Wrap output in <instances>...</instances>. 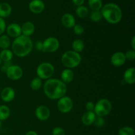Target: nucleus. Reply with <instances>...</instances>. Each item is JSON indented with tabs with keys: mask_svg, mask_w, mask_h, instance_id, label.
Listing matches in <instances>:
<instances>
[{
	"mask_svg": "<svg viewBox=\"0 0 135 135\" xmlns=\"http://www.w3.org/2000/svg\"><path fill=\"white\" fill-rule=\"evenodd\" d=\"M67 85L59 79H49L44 83V92L51 100H59L67 93Z\"/></svg>",
	"mask_w": 135,
	"mask_h": 135,
	"instance_id": "1",
	"label": "nucleus"
},
{
	"mask_svg": "<svg viewBox=\"0 0 135 135\" xmlns=\"http://www.w3.org/2000/svg\"><path fill=\"white\" fill-rule=\"evenodd\" d=\"M12 52L19 57L27 56L33 48V42L30 37L21 35L15 38L11 44Z\"/></svg>",
	"mask_w": 135,
	"mask_h": 135,
	"instance_id": "2",
	"label": "nucleus"
},
{
	"mask_svg": "<svg viewBox=\"0 0 135 135\" xmlns=\"http://www.w3.org/2000/svg\"><path fill=\"white\" fill-rule=\"evenodd\" d=\"M100 11L103 18L110 24L115 25L119 23L122 19L123 13L121 8L113 3H109L104 5Z\"/></svg>",
	"mask_w": 135,
	"mask_h": 135,
	"instance_id": "3",
	"label": "nucleus"
},
{
	"mask_svg": "<svg viewBox=\"0 0 135 135\" xmlns=\"http://www.w3.org/2000/svg\"><path fill=\"white\" fill-rule=\"evenodd\" d=\"M61 63L67 69L75 68L80 65L82 57L79 53L73 50L65 51L61 56Z\"/></svg>",
	"mask_w": 135,
	"mask_h": 135,
	"instance_id": "4",
	"label": "nucleus"
},
{
	"mask_svg": "<svg viewBox=\"0 0 135 135\" xmlns=\"http://www.w3.org/2000/svg\"><path fill=\"white\" fill-rule=\"evenodd\" d=\"M112 109V105L109 100L105 98L100 99L96 104H95L94 112L96 116L105 117L111 112Z\"/></svg>",
	"mask_w": 135,
	"mask_h": 135,
	"instance_id": "5",
	"label": "nucleus"
},
{
	"mask_svg": "<svg viewBox=\"0 0 135 135\" xmlns=\"http://www.w3.org/2000/svg\"><path fill=\"white\" fill-rule=\"evenodd\" d=\"M55 69L51 63L48 62H43L38 66L36 73L38 77L41 80H47L54 75Z\"/></svg>",
	"mask_w": 135,
	"mask_h": 135,
	"instance_id": "6",
	"label": "nucleus"
},
{
	"mask_svg": "<svg viewBox=\"0 0 135 135\" xmlns=\"http://www.w3.org/2000/svg\"><path fill=\"white\" fill-rule=\"evenodd\" d=\"M73 108V102L69 96H63L57 102V108L60 112L67 113L71 112Z\"/></svg>",
	"mask_w": 135,
	"mask_h": 135,
	"instance_id": "7",
	"label": "nucleus"
},
{
	"mask_svg": "<svg viewBox=\"0 0 135 135\" xmlns=\"http://www.w3.org/2000/svg\"><path fill=\"white\" fill-rule=\"evenodd\" d=\"M59 41L55 37H49L43 42V52L54 53L59 47Z\"/></svg>",
	"mask_w": 135,
	"mask_h": 135,
	"instance_id": "8",
	"label": "nucleus"
},
{
	"mask_svg": "<svg viewBox=\"0 0 135 135\" xmlns=\"http://www.w3.org/2000/svg\"><path fill=\"white\" fill-rule=\"evenodd\" d=\"M5 73L10 80H18L23 75V70L20 66L12 65L8 68Z\"/></svg>",
	"mask_w": 135,
	"mask_h": 135,
	"instance_id": "9",
	"label": "nucleus"
},
{
	"mask_svg": "<svg viewBox=\"0 0 135 135\" xmlns=\"http://www.w3.org/2000/svg\"><path fill=\"white\" fill-rule=\"evenodd\" d=\"M29 10L34 14L42 13L45 9V4L42 0H32L28 5Z\"/></svg>",
	"mask_w": 135,
	"mask_h": 135,
	"instance_id": "10",
	"label": "nucleus"
},
{
	"mask_svg": "<svg viewBox=\"0 0 135 135\" xmlns=\"http://www.w3.org/2000/svg\"><path fill=\"white\" fill-rule=\"evenodd\" d=\"M35 115L40 121H46L50 117V111L45 105H40L36 109Z\"/></svg>",
	"mask_w": 135,
	"mask_h": 135,
	"instance_id": "11",
	"label": "nucleus"
},
{
	"mask_svg": "<svg viewBox=\"0 0 135 135\" xmlns=\"http://www.w3.org/2000/svg\"><path fill=\"white\" fill-rule=\"evenodd\" d=\"M126 61L125 54L121 51L114 53L111 57V63L115 67H120L125 64Z\"/></svg>",
	"mask_w": 135,
	"mask_h": 135,
	"instance_id": "12",
	"label": "nucleus"
},
{
	"mask_svg": "<svg viewBox=\"0 0 135 135\" xmlns=\"http://www.w3.org/2000/svg\"><path fill=\"white\" fill-rule=\"evenodd\" d=\"M1 98L5 102H11L15 96V92L11 87H5L1 92Z\"/></svg>",
	"mask_w": 135,
	"mask_h": 135,
	"instance_id": "13",
	"label": "nucleus"
},
{
	"mask_svg": "<svg viewBox=\"0 0 135 135\" xmlns=\"http://www.w3.org/2000/svg\"><path fill=\"white\" fill-rule=\"evenodd\" d=\"M6 31L9 36L16 38L22 35L21 26L17 23H11L7 27Z\"/></svg>",
	"mask_w": 135,
	"mask_h": 135,
	"instance_id": "14",
	"label": "nucleus"
},
{
	"mask_svg": "<svg viewBox=\"0 0 135 135\" xmlns=\"http://www.w3.org/2000/svg\"><path fill=\"white\" fill-rule=\"evenodd\" d=\"M61 23L67 28H73L76 25L75 18L71 13H65L61 17Z\"/></svg>",
	"mask_w": 135,
	"mask_h": 135,
	"instance_id": "15",
	"label": "nucleus"
},
{
	"mask_svg": "<svg viewBox=\"0 0 135 135\" xmlns=\"http://www.w3.org/2000/svg\"><path fill=\"white\" fill-rule=\"evenodd\" d=\"M35 31V26L34 24L30 21L25 22L21 26V32L22 35L29 37L32 35Z\"/></svg>",
	"mask_w": 135,
	"mask_h": 135,
	"instance_id": "16",
	"label": "nucleus"
},
{
	"mask_svg": "<svg viewBox=\"0 0 135 135\" xmlns=\"http://www.w3.org/2000/svg\"><path fill=\"white\" fill-rule=\"evenodd\" d=\"M74 73L71 69H65L61 74V80L65 84L71 83L73 80Z\"/></svg>",
	"mask_w": 135,
	"mask_h": 135,
	"instance_id": "17",
	"label": "nucleus"
},
{
	"mask_svg": "<svg viewBox=\"0 0 135 135\" xmlns=\"http://www.w3.org/2000/svg\"><path fill=\"white\" fill-rule=\"evenodd\" d=\"M123 79L128 84H133L135 83V69L131 67L124 73Z\"/></svg>",
	"mask_w": 135,
	"mask_h": 135,
	"instance_id": "18",
	"label": "nucleus"
},
{
	"mask_svg": "<svg viewBox=\"0 0 135 135\" xmlns=\"http://www.w3.org/2000/svg\"><path fill=\"white\" fill-rule=\"evenodd\" d=\"M96 115L94 112H86L83 115L81 121L84 125L89 126L93 124Z\"/></svg>",
	"mask_w": 135,
	"mask_h": 135,
	"instance_id": "19",
	"label": "nucleus"
},
{
	"mask_svg": "<svg viewBox=\"0 0 135 135\" xmlns=\"http://www.w3.org/2000/svg\"><path fill=\"white\" fill-rule=\"evenodd\" d=\"M12 8L11 6L7 3H0V17L5 18L11 14Z\"/></svg>",
	"mask_w": 135,
	"mask_h": 135,
	"instance_id": "20",
	"label": "nucleus"
},
{
	"mask_svg": "<svg viewBox=\"0 0 135 135\" xmlns=\"http://www.w3.org/2000/svg\"><path fill=\"white\" fill-rule=\"evenodd\" d=\"M13 52H12L11 50H9V49L3 50L0 52V59L3 62L11 61L12 59H13Z\"/></svg>",
	"mask_w": 135,
	"mask_h": 135,
	"instance_id": "21",
	"label": "nucleus"
},
{
	"mask_svg": "<svg viewBox=\"0 0 135 135\" xmlns=\"http://www.w3.org/2000/svg\"><path fill=\"white\" fill-rule=\"evenodd\" d=\"M10 109L5 105H0V121H5L10 116Z\"/></svg>",
	"mask_w": 135,
	"mask_h": 135,
	"instance_id": "22",
	"label": "nucleus"
},
{
	"mask_svg": "<svg viewBox=\"0 0 135 135\" xmlns=\"http://www.w3.org/2000/svg\"><path fill=\"white\" fill-rule=\"evenodd\" d=\"M72 47L74 51L80 53L84 49V43L82 40L76 39L73 41L72 44Z\"/></svg>",
	"mask_w": 135,
	"mask_h": 135,
	"instance_id": "23",
	"label": "nucleus"
},
{
	"mask_svg": "<svg viewBox=\"0 0 135 135\" xmlns=\"http://www.w3.org/2000/svg\"><path fill=\"white\" fill-rule=\"evenodd\" d=\"M88 6L93 11H100L103 6L102 0H88Z\"/></svg>",
	"mask_w": 135,
	"mask_h": 135,
	"instance_id": "24",
	"label": "nucleus"
},
{
	"mask_svg": "<svg viewBox=\"0 0 135 135\" xmlns=\"http://www.w3.org/2000/svg\"><path fill=\"white\" fill-rule=\"evenodd\" d=\"M75 13H76V15L80 18H85L88 15L89 13V11L88 9L86 6L84 5H80V6L77 7V8L75 10Z\"/></svg>",
	"mask_w": 135,
	"mask_h": 135,
	"instance_id": "25",
	"label": "nucleus"
},
{
	"mask_svg": "<svg viewBox=\"0 0 135 135\" xmlns=\"http://www.w3.org/2000/svg\"><path fill=\"white\" fill-rule=\"evenodd\" d=\"M11 45V40L7 35H1L0 36V48L6 50L9 48Z\"/></svg>",
	"mask_w": 135,
	"mask_h": 135,
	"instance_id": "26",
	"label": "nucleus"
},
{
	"mask_svg": "<svg viewBox=\"0 0 135 135\" xmlns=\"http://www.w3.org/2000/svg\"><path fill=\"white\" fill-rule=\"evenodd\" d=\"M42 80L40 78H34L30 83V87L33 90H38L42 86Z\"/></svg>",
	"mask_w": 135,
	"mask_h": 135,
	"instance_id": "27",
	"label": "nucleus"
},
{
	"mask_svg": "<svg viewBox=\"0 0 135 135\" xmlns=\"http://www.w3.org/2000/svg\"><path fill=\"white\" fill-rule=\"evenodd\" d=\"M90 18L92 21L94 22H98L102 21L103 17L100 11H94L90 14Z\"/></svg>",
	"mask_w": 135,
	"mask_h": 135,
	"instance_id": "28",
	"label": "nucleus"
},
{
	"mask_svg": "<svg viewBox=\"0 0 135 135\" xmlns=\"http://www.w3.org/2000/svg\"><path fill=\"white\" fill-rule=\"evenodd\" d=\"M119 135H134V129L130 127H123L119 129L118 131Z\"/></svg>",
	"mask_w": 135,
	"mask_h": 135,
	"instance_id": "29",
	"label": "nucleus"
},
{
	"mask_svg": "<svg viewBox=\"0 0 135 135\" xmlns=\"http://www.w3.org/2000/svg\"><path fill=\"white\" fill-rule=\"evenodd\" d=\"M93 124L96 127H102L105 125V120H104V117L96 116Z\"/></svg>",
	"mask_w": 135,
	"mask_h": 135,
	"instance_id": "30",
	"label": "nucleus"
},
{
	"mask_svg": "<svg viewBox=\"0 0 135 135\" xmlns=\"http://www.w3.org/2000/svg\"><path fill=\"white\" fill-rule=\"evenodd\" d=\"M73 31L76 35H81L84 33V28L80 24H76L73 27Z\"/></svg>",
	"mask_w": 135,
	"mask_h": 135,
	"instance_id": "31",
	"label": "nucleus"
},
{
	"mask_svg": "<svg viewBox=\"0 0 135 135\" xmlns=\"http://www.w3.org/2000/svg\"><path fill=\"white\" fill-rule=\"evenodd\" d=\"M126 60L133 61L135 59V50H129L125 54Z\"/></svg>",
	"mask_w": 135,
	"mask_h": 135,
	"instance_id": "32",
	"label": "nucleus"
},
{
	"mask_svg": "<svg viewBox=\"0 0 135 135\" xmlns=\"http://www.w3.org/2000/svg\"><path fill=\"white\" fill-rule=\"evenodd\" d=\"M52 135H65V132L63 128L57 127L53 129Z\"/></svg>",
	"mask_w": 135,
	"mask_h": 135,
	"instance_id": "33",
	"label": "nucleus"
},
{
	"mask_svg": "<svg viewBox=\"0 0 135 135\" xmlns=\"http://www.w3.org/2000/svg\"><path fill=\"white\" fill-rule=\"evenodd\" d=\"M6 29V23L3 18L0 17V36L2 35Z\"/></svg>",
	"mask_w": 135,
	"mask_h": 135,
	"instance_id": "34",
	"label": "nucleus"
},
{
	"mask_svg": "<svg viewBox=\"0 0 135 135\" xmlns=\"http://www.w3.org/2000/svg\"><path fill=\"white\" fill-rule=\"evenodd\" d=\"M94 106H95V104H94L92 102H88L86 104L85 108H86V109L87 110V112H94Z\"/></svg>",
	"mask_w": 135,
	"mask_h": 135,
	"instance_id": "35",
	"label": "nucleus"
},
{
	"mask_svg": "<svg viewBox=\"0 0 135 135\" xmlns=\"http://www.w3.org/2000/svg\"><path fill=\"white\" fill-rule=\"evenodd\" d=\"M12 65L11 61H8V62H3V64L1 66V72L6 73L7 70L8 69L9 67Z\"/></svg>",
	"mask_w": 135,
	"mask_h": 135,
	"instance_id": "36",
	"label": "nucleus"
},
{
	"mask_svg": "<svg viewBox=\"0 0 135 135\" xmlns=\"http://www.w3.org/2000/svg\"><path fill=\"white\" fill-rule=\"evenodd\" d=\"M36 49L38 51H43V42L42 41H37L35 44Z\"/></svg>",
	"mask_w": 135,
	"mask_h": 135,
	"instance_id": "37",
	"label": "nucleus"
},
{
	"mask_svg": "<svg viewBox=\"0 0 135 135\" xmlns=\"http://www.w3.org/2000/svg\"><path fill=\"white\" fill-rule=\"evenodd\" d=\"M84 1H85V0H72L73 3L77 7L83 5V4H84Z\"/></svg>",
	"mask_w": 135,
	"mask_h": 135,
	"instance_id": "38",
	"label": "nucleus"
},
{
	"mask_svg": "<svg viewBox=\"0 0 135 135\" xmlns=\"http://www.w3.org/2000/svg\"><path fill=\"white\" fill-rule=\"evenodd\" d=\"M131 47H132V50H135V36H133V38H132L131 40Z\"/></svg>",
	"mask_w": 135,
	"mask_h": 135,
	"instance_id": "39",
	"label": "nucleus"
},
{
	"mask_svg": "<svg viewBox=\"0 0 135 135\" xmlns=\"http://www.w3.org/2000/svg\"><path fill=\"white\" fill-rule=\"evenodd\" d=\"M25 135H38L36 132L34 131H30L27 132Z\"/></svg>",
	"mask_w": 135,
	"mask_h": 135,
	"instance_id": "40",
	"label": "nucleus"
},
{
	"mask_svg": "<svg viewBox=\"0 0 135 135\" xmlns=\"http://www.w3.org/2000/svg\"><path fill=\"white\" fill-rule=\"evenodd\" d=\"M1 63H2V61H1V59H0V66L1 65Z\"/></svg>",
	"mask_w": 135,
	"mask_h": 135,
	"instance_id": "41",
	"label": "nucleus"
},
{
	"mask_svg": "<svg viewBox=\"0 0 135 135\" xmlns=\"http://www.w3.org/2000/svg\"><path fill=\"white\" fill-rule=\"evenodd\" d=\"M1 121H0V127H1Z\"/></svg>",
	"mask_w": 135,
	"mask_h": 135,
	"instance_id": "42",
	"label": "nucleus"
},
{
	"mask_svg": "<svg viewBox=\"0 0 135 135\" xmlns=\"http://www.w3.org/2000/svg\"><path fill=\"white\" fill-rule=\"evenodd\" d=\"M0 92H1V90H0Z\"/></svg>",
	"mask_w": 135,
	"mask_h": 135,
	"instance_id": "43",
	"label": "nucleus"
}]
</instances>
